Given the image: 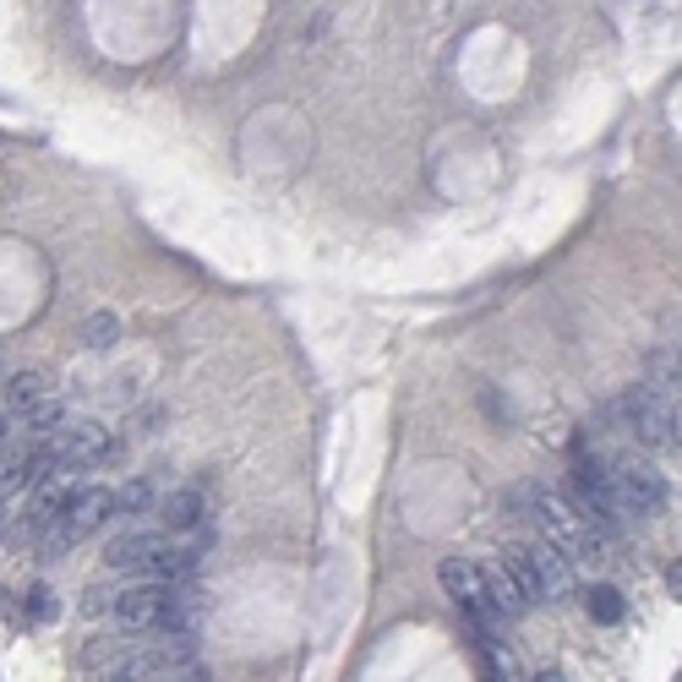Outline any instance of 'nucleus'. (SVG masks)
Wrapping results in <instances>:
<instances>
[{"mask_svg": "<svg viewBox=\"0 0 682 682\" xmlns=\"http://www.w3.org/2000/svg\"><path fill=\"white\" fill-rule=\"evenodd\" d=\"M158 546H164V530H127L121 541H110L105 562H110L116 573H136V579H147V568H153Z\"/></svg>", "mask_w": 682, "mask_h": 682, "instance_id": "obj_8", "label": "nucleus"}, {"mask_svg": "<svg viewBox=\"0 0 682 682\" xmlns=\"http://www.w3.org/2000/svg\"><path fill=\"white\" fill-rule=\"evenodd\" d=\"M536 682H562V678H557V672H541V678H536Z\"/></svg>", "mask_w": 682, "mask_h": 682, "instance_id": "obj_18", "label": "nucleus"}, {"mask_svg": "<svg viewBox=\"0 0 682 682\" xmlns=\"http://www.w3.org/2000/svg\"><path fill=\"white\" fill-rule=\"evenodd\" d=\"M142 508H153V486L147 481H132V486L116 492V514H142Z\"/></svg>", "mask_w": 682, "mask_h": 682, "instance_id": "obj_14", "label": "nucleus"}, {"mask_svg": "<svg viewBox=\"0 0 682 682\" xmlns=\"http://www.w3.org/2000/svg\"><path fill=\"white\" fill-rule=\"evenodd\" d=\"M158 508H164V530H169V536H197V530L208 525V497H202L197 486H180V492L164 497Z\"/></svg>", "mask_w": 682, "mask_h": 682, "instance_id": "obj_9", "label": "nucleus"}, {"mask_svg": "<svg viewBox=\"0 0 682 682\" xmlns=\"http://www.w3.org/2000/svg\"><path fill=\"white\" fill-rule=\"evenodd\" d=\"M584 612H590V623L612 628V623L623 617V595H617L612 584H590V590H584Z\"/></svg>", "mask_w": 682, "mask_h": 682, "instance_id": "obj_12", "label": "nucleus"}, {"mask_svg": "<svg viewBox=\"0 0 682 682\" xmlns=\"http://www.w3.org/2000/svg\"><path fill=\"white\" fill-rule=\"evenodd\" d=\"M44 448L55 453V464L82 470V464H105L116 442H110V431H105L99 420H61V426L44 437Z\"/></svg>", "mask_w": 682, "mask_h": 682, "instance_id": "obj_4", "label": "nucleus"}, {"mask_svg": "<svg viewBox=\"0 0 682 682\" xmlns=\"http://www.w3.org/2000/svg\"><path fill=\"white\" fill-rule=\"evenodd\" d=\"M486 672H492V682H514V678H508V667H503V656H497V650H486Z\"/></svg>", "mask_w": 682, "mask_h": 682, "instance_id": "obj_16", "label": "nucleus"}, {"mask_svg": "<svg viewBox=\"0 0 682 682\" xmlns=\"http://www.w3.org/2000/svg\"><path fill=\"white\" fill-rule=\"evenodd\" d=\"M437 579H442V590L453 595V606L475 617V628H481L486 639H497V634H503V623H508V617L492 606V595H486V579H481V562L448 557V562L437 568Z\"/></svg>", "mask_w": 682, "mask_h": 682, "instance_id": "obj_3", "label": "nucleus"}, {"mask_svg": "<svg viewBox=\"0 0 682 682\" xmlns=\"http://www.w3.org/2000/svg\"><path fill=\"white\" fill-rule=\"evenodd\" d=\"M503 568L514 573V584L525 590L530 606H546V601H562L573 590V562L562 551H551L546 541H525L503 551Z\"/></svg>", "mask_w": 682, "mask_h": 682, "instance_id": "obj_2", "label": "nucleus"}, {"mask_svg": "<svg viewBox=\"0 0 682 682\" xmlns=\"http://www.w3.org/2000/svg\"><path fill=\"white\" fill-rule=\"evenodd\" d=\"M44 405H55V383L44 372H16L11 388H6V409L11 415H33V409H44Z\"/></svg>", "mask_w": 682, "mask_h": 682, "instance_id": "obj_10", "label": "nucleus"}, {"mask_svg": "<svg viewBox=\"0 0 682 682\" xmlns=\"http://www.w3.org/2000/svg\"><path fill=\"white\" fill-rule=\"evenodd\" d=\"M116 623H127V628H158V612H164V584L158 579H136V584H127V590H116V595H105L99 601Z\"/></svg>", "mask_w": 682, "mask_h": 682, "instance_id": "obj_6", "label": "nucleus"}, {"mask_svg": "<svg viewBox=\"0 0 682 682\" xmlns=\"http://www.w3.org/2000/svg\"><path fill=\"white\" fill-rule=\"evenodd\" d=\"M667 584H672V595H682V562H672V568H667Z\"/></svg>", "mask_w": 682, "mask_h": 682, "instance_id": "obj_17", "label": "nucleus"}, {"mask_svg": "<svg viewBox=\"0 0 682 682\" xmlns=\"http://www.w3.org/2000/svg\"><path fill=\"white\" fill-rule=\"evenodd\" d=\"M628 415H634L639 442H650V448H667L672 442V394L667 388H656V383L634 388L628 394Z\"/></svg>", "mask_w": 682, "mask_h": 682, "instance_id": "obj_7", "label": "nucleus"}, {"mask_svg": "<svg viewBox=\"0 0 682 682\" xmlns=\"http://www.w3.org/2000/svg\"><path fill=\"white\" fill-rule=\"evenodd\" d=\"M530 503H536V519H541L546 530V546L551 551H562L573 568H595L601 557H606V536L568 503V497H557V492H541V486H530L525 492Z\"/></svg>", "mask_w": 682, "mask_h": 682, "instance_id": "obj_1", "label": "nucleus"}, {"mask_svg": "<svg viewBox=\"0 0 682 682\" xmlns=\"http://www.w3.org/2000/svg\"><path fill=\"white\" fill-rule=\"evenodd\" d=\"M678 388H682V350H678Z\"/></svg>", "mask_w": 682, "mask_h": 682, "instance_id": "obj_19", "label": "nucleus"}, {"mask_svg": "<svg viewBox=\"0 0 682 682\" xmlns=\"http://www.w3.org/2000/svg\"><path fill=\"white\" fill-rule=\"evenodd\" d=\"M481 579H486V595H492V606H497L503 617H519V612L530 606V601H525V590L514 584V573H508L503 562H486V568H481Z\"/></svg>", "mask_w": 682, "mask_h": 682, "instance_id": "obj_11", "label": "nucleus"}, {"mask_svg": "<svg viewBox=\"0 0 682 682\" xmlns=\"http://www.w3.org/2000/svg\"><path fill=\"white\" fill-rule=\"evenodd\" d=\"M116 333H121V322H116L110 311H94V317L82 322V339H88L94 350H110V344H116Z\"/></svg>", "mask_w": 682, "mask_h": 682, "instance_id": "obj_13", "label": "nucleus"}, {"mask_svg": "<svg viewBox=\"0 0 682 682\" xmlns=\"http://www.w3.org/2000/svg\"><path fill=\"white\" fill-rule=\"evenodd\" d=\"M612 475H617V492H623V503H628L634 519H650V514L667 508V481L656 475V464H645V459H612Z\"/></svg>", "mask_w": 682, "mask_h": 682, "instance_id": "obj_5", "label": "nucleus"}, {"mask_svg": "<svg viewBox=\"0 0 682 682\" xmlns=\"http://www.w3.org/2000/svg\"><path fill=\"white\" fill-rule=\"evenodd\" d=\"M672 448H682V388L672 394Z\"/></svg>", "mask_w": 682, "mask_h": 682, "instance_id": "obj_15", "label": "nucleus"}]
</instances>
